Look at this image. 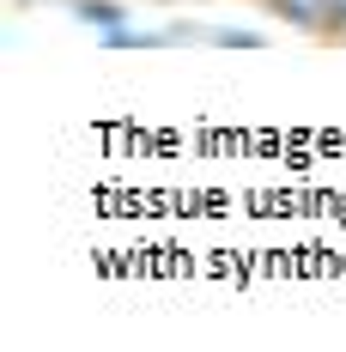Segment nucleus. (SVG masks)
Segmentation results:
<instances>
[{
    "instance_id": "nucleus-1",
    "label": "nucleus",
    "mask_w": 346,
    "mask_h": 352,
    "mask_svg": "<svg viewBox=\"0 0 346 352\" xmlns=\"http://www.w3.org/2000/svg\"><path fill=\"white\" fill-rule=\"evenodd\" d=\"M73 12H79V19L91 25V31H104V36H109V31H122V19H128V12H122L116 0H79Z\"/></svg>"
},
{
    "instance_id": "nucleus-2",
    "label": "nucleus",
    "mask_w": 346,
    "mask_h": 352,
    "mask_svg": "<svg viewBox=\"0 0 346 352\" xmlns=\"http://www.w3.org/2000/svg\"><path fill=\"white\" fill-rule=\"evenodd\" d=\"M322 36H340V43H346V0H328V19H322Z\"/></svg>"
}]
</instances>
